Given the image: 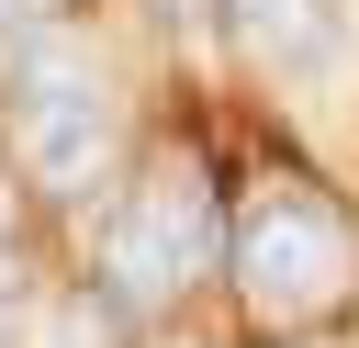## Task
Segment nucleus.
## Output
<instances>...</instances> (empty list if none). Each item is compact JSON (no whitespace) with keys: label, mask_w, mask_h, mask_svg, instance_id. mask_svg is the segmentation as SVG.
Masks as SVG:
<instances>
[{"label":"nucleus","mask_w":359,"mask_h":348,"mask_svg":"<svg viewBox=\"0 0 359 348\" xmlns=\"http://www.w3.org/2000/svg\"><path fill=\"white\" fill-rule=\"evenodd\" d=\"M0 123H11V157L34 191L79 202L101 168H112V79L79 34H22L11 45V79H0Z\"/></svg>","instance_id":"nucleus-1"},{"label":"nucleus","mask_w":359,"mask_h":348,"mask_svg":"<svg viewBox=\"0 0 359 348\" xmlns=\"http://www.w3.org/2000/svg\"><path fill=\"white\" fill-rule=\"evenodd\" d=\"M236 292L258 326H314L348 303V213L303 180H269L247 213H236Z\"/></svg>","instance_id":"nucleus-2"},{"label":"nucleus","mask_w":359,"mask_h":348,"mask_svg":"<svg viewBox=\"0 0 359 348\" xmlns=\"http://www.w3.org/2000/svg\"><path fill=\"white\" fill-rule=\"evenodd\" d=\"M0 247H11V180H0Z\"/></svg>","instance_id":"nucleus-3"},{"label":"nucleus","mask_w":359,"mask_h":348,"mask_svg":"<svg viewBox=\"0 0 359 348\" xmlns=\"http://www.w3.org/2000/svg\"><path fill=\"white\" fill-rule=\"evenodd\" d=\"M0 348H11V326H0Z\"/></svg>","instance_id":"nucleus-4"}]
</instances>
